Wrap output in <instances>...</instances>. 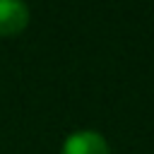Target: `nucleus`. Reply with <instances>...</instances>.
Here are the masks:
<instances>
[{"label": "nucleus", "mask_w": 154, "mask_h": 154, "mask_svg": "<svg viewBox=\"0 0 154 154\" xmlns=\"http://www.w3.org/2000/svg\"><path fill=\"white\" fill-rule=\"evenodd\" d=\"M29 24V7L19 0H0V36L19 34Z\"/></svg>", "instance_id": "f03ea898"}, {"label": "nucleus", "mask_w": 154, "mask_h": 154, "mask_svg": "<svg viewBox=\"0 0 154 154\" xmlns=\"http://www.w3.org/2000/svg\"><path fill=\"white\" fill-rule=\"evenodd\" d=\"M60 154H111L106 137L96 130H77L65 137Z\"/></svg>", "instance_id": "f257e3e1"}]
</instances>
